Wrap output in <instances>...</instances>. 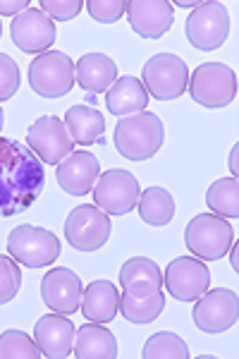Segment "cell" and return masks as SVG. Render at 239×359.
<instances>
[{
    "mask_svg": "<svg viewBox=\"0 0 239 359\" xmlns=\"http://www.w3.org/2000/svg\"><path fill=\"white\" fill-rule=\"evenodd\" d=\"M46 172L39 156L15 139L0 137V216L27 211L43 192Z\"/></svg>",
    "mask_w": 239,
    "mask_h": 359,
    "instance_id": "cell-1",
    "label": "cell"
},
{
    "mask_svg": "<svg viewBox=\"0 0 239 359\" xmlns=\"http://www.w3.org/2000/svg\"><path fill=\"white\" fill-rule=\"evenodd\" d=\"M163 139H165V127L161 118L149 111L127 115L115 125V149L122 158L127 161H149L161 151Z\"/></svg>",
    "mask_w": 239,
    "mask_h": 359,
    "instance_id": "cell-2",
    "label": "cell"
},
{
    "mask_svg": "<svg viewBox=\"0 0 239 359\" xmlns=\"http://www.w3.org/2000/svg\"><path fill=\"white\" fill-rule=\"evenodd\" d=\"M184 245L191 257L201 262H218L227 257L230 247L235 245V230L227 218L215 213H199L184 228Z\"/></svg>",
    "mask_w": 239,
    "mask_h": 359,
    "instance_id": "cell-3",
    "label": "cell"
},
{
    "mask_svg": "<svg viewBox=\"0 0 239 359\" xmlns=\"http://www.w3.org/2000/svg\"><path fill=\"white\" fill-rule=\"evenodd\" d=\"M186 89L203 108H225L237 96V74L225 62H203L191 72Z\"/></svg>",
    "mask_w": 239,
    "mask_h": 359,
    "instance_id": "cell-4",
    "label": "cell"
},
{
    "mask_svg": "<svg viewBox=\"0 0 239 359\" xmlns=\"http://www.w3.org/2000/svg\"><path fill=\"white\" fill-rule=\"evenodd\" d=\"M60 240L50 230L36 225H20L8 237V254L27 269H43L60 257Z\"/></svg>",
    "mask_w": 239,
    "mask_h": 359,
    "instance_id": "cell-5",
    "label": "cell"
},
{
    "mask_svg": "<svg viewBox=\"0 0 239 359\" xmlns=\"http://www.w3.org/2000/svg\"><path fill=\"white\" fill-rule=\"evenodd\" d=\"M74 82L77 77H74L72 57L60 50H46L29 65V84L43 98H60L69 94Z\"/></svg>",
    "mask_w": 239,
    "mask_h": 359,
    "instance_id": "cell-6",
    "label": "cell"
},
{
    "mask_svg": "<svg viewBox=\"0 0 239 359\" xmlns=\"http://www.w3.org/2000/svg\"><path fill=\"white\" fill-rule=\"evenodd\" d=\"M142 84L156 101H172L186 91L189 84V67L182 57L172 53H158L144 65Z\"/></svg>",
    "mask_w": 239,
    "mask_h": 359,
    "instance_id": "cell-7",
    "label": "cell"
},
{
    "mask_svg": "<svg viewBox=\"0 0 239 359\" xmlns=\"http://www.w3.org/2000/svg\"><path fill=\"white\" fill-rule=\"evenodd\" d=\"M113 223L106 211L96 204H81L72 208L65 221V237L77 252H96L108 242Z\"/></svg>",
    "mask_w": 239,
    "mask_h": 359,
    "instance_id": "cell-8",
    "label": "cell"
},
{
    "mask_svg": "<svg viewBox=\"0 0 239 359\" xmlns=\"http://www.w3.org/2000/svg\"><path fill=\"white\" fill-rule=\"evenodd\" d=\"M194 326L201 333L215 335L230 331L239 318V297L237 292L227 290V287H215V290H206L199 299H194Z\"/></svg>",
    "mask_w": 239,
    "mask_h": 359,
    "instance_id": "cell-9",
    "label": "cell"
},
{
    "mask_svg": "<svg viewBox=\"0 0 239 359\" xmlns=\"http://www.w3.org/2000/svg\"><path fill=\"white\" fill-rule=\"evenodd\" d=\"M91 192L101 211H106L108 216H125L134 211L142 189H139V180L130 170H108L98 175Z\"/></svg>",
    "mask_w": 239,
    "mask_h": 359,
    "instance_id": "cell-10",
    "label": "cell"
},
{
    "mask_svg": "<svg viewBox=\"0 0 239 359\" xmlns=\"http://www.w3.org/2000/svg\"><path fill=\"white\" fill-rule=\"evenodd\" d=\"M189 43L199 50H215L230 36V13L223 3H201L184 27Z\"/></svg>",
    "mask_w": 239,
    "mask_h": 359,
    "instance_id": "cell-11",
    "label": "cell"
},
{
    "mask_svg": "<svg viewBox=\"0 0 239 359\" xmlns=\"http://www.w3.org/2000/svg\"><path fill=\"white\" fill-rule=\"evenodd\" d=\"M27 144L39 156L41 163L48 165H57L60 161H65L74 149L72 137L57 115H43L29 127Z\"/></svg>",
    "mask_w": 239,
    "mask_h": 359,
    "instance_id": "cell-12",
    "label": "cell"
},
{
    "mask_svg": "<svg viewBox=\"0 0 239 359\" xmlns=\"http://www.w3.org/2000/svg\"><path fill=\"white\" fill-rule=\"evenodd\" d=\"M163 285L179 302H194L211 287V271L196 257H177L163 273Z\"/></svg>",
    "mask_w": 239,
    "mask_h": 359,
    "instance_id": "cell-13",
    "label": "cell"
},
{
    "mask_svg": "<svg viewBox=\"0 0 239 359\" xmlns=\"http://www.w3.org/2000/svg\"><path fill=\"white\" fill-rule=\"evenodd\" d=\"M81 280L69 269H53L41 280V297L43 304L55 314H77L81 306Z\"/></svg>",
    "mask_w": 239,
    "mask_h": 359,
    "instance_id": "cell-14",
    "label": "cell"
},
{
    "mask_svg": "<svg viewBox=\"0 0 239 359\" xmlns=\"http://www.w3.org/2000/svg\"><path fill=\"white\" fill-rule=\"evenodd\" d=\"M10 29H13V41L17 48L25 50V53H36V55L46 53L55 43V34H57L53 20L46 17L36 8H29L22 15H17Z\"/></svg>",
    "mask_w": 239,
    "mask_h": 359,
    "instance_id": "cell-15",
    "label": "cell"
},
{
    "mask_svg": "<svg viewBox=\"0 0 239 359\" xmlns=\"http://www.w3.org/2000/svg\"><path fill=\"white\" fill-rule=\"evenodd\" d=\"M98 175H101V165L96 156L89 151H72L65 161L57 163L55 180L67 194L86 196L96 184Z\"/></svg>",
    "mask_w": 239,
    "mask_h": 359,
    "instance_id": "cell-16",
    "label": "cell"
},
{
    "mask_svg": "<svg viewBox=\"0 0 239 359\" xmlns=\"http://www.w3.org/2000/svg\"><path fill=\"white\" fill-rule=\"evenodd\" d=\"M74 323L65 314H46L34 326V340L46 357L65 359L74 347Z\"/></svg>",
    "mask_w": 239,
    "mask_h": 359,
    "instance_id": "cell-17",
    "label": "cell"
},
{
    "mask_svg": "<svg viewBox=\"0 0 239 359\" xmlns=\"http://www.w3.org/2000/svg\"><path fill=\"white\" fill-rule=\"evenodd\" d=\"M130 27L144 39H161L170 32L175 15L168 0H132L127 3Z\"/></svg>",
    "mask_w": 239,
    "mask_h": 359,
    "instance_id": "cell-18",
    "label": "cell"
},
{
    "mask_svg": "<svg viewBox=\"0 0 239 359\" xmlns=\"http://www.w3.org/2000/svg\"><path fill=\"white\" fill-rule=\"evenodd\" d=\"M120 294V314L132 323H151L156 321L163 309H165V294L161 287L149 285V283H137V285L122 287Z\"/></svg>",
    "mask_w": 239,
    "mask_h": 359,
    "instance_id": "cell-19",
    "label": "cell"
},
{
    "mask_svg": "<svg viewBox=\"0 0 239 359\" xmlns=\"http://www.w3.org/2000/svg\"><path fill=\"white\" fill-rule=\"evenodd\" d=\"M77 84L89 94H103L118 79V65L106 53H86L74 62Z\"/></svg>",
    "mask_w": 239,
    "mask_h": 359,
    "instance_id": "cell-20",
    "label": "cell"
},
{
    "mask_svg": "<svg viewBox=\"0 0 239 359\" xmlns=\"http://www.w3.org/2000/svg\"><path fill=\"white\" fill-rule=\"evenodd\" d=\"M81 314L93 323H110L120 314V292L110 280H93L81 294Z\"/></svg>",
    "mask_w": 239,
    "mask_h": 359,
    "instance_id": "cell-21",
    "label": "cell"
},
{
    "mask_svg": "<svg viewBox=\"0 0 239 359\" xmlns=\"http://www.w3.org/2000/svg\"><path fill=\"white\" fill-rule=\"evenodd\" d=\"M72 355L77 359H115L118 357V340L101 323L89 321L74 333Z\"/></svg>",
    "mask_w": 239,
    "mask_h": 359,
    "instance_id": "cell-22",
    "label": "cell"
},
{
    "mask_svg": "<svg viewBox=\"0 0 239 359\" xmlns=\"http://www.w3.org/2000/svg\"><path fill=\"white\" fill-rule=\"evenodd\" d=\"M106 106L118 118L144 113L149 106V91L137 77H118L106 91Z\"/></svg>",
    "mask_w": 239,
    "mask_h": 359,
    "instance_id": "cell-23",
    "label": "cell"
},
{
    "mask_svg": "<svg viewBox=\"0 0 239 359\" xmlns=\"http://www.w3.org/2000/svg\"><path fill=\"white\" fill-rule=\"evenodd\" d=\"M65 127L72 137V142L81 144V147H89V144L101 142L103 132H106V118L91 106L77 103L65 113Z\"/></svg>",
    "mask_w": 239,
    "mask_h": 359,
    "instance_id": "cell-24",
    "label": "cell"
},
{
    "mask_svg": "<svg viewBox=\"0 0 239 359\" xmlns=\"http://www.w3.org/2000/svg\"><path fill=\"white\" fill-rule=\"evenodd\" d=\"M137 208H139V216H142L144 223L149 225H168L175 218V199L168 189L163 187H149L139 194V201H137Z\"/></svg>",
    "mask_w": 239,
    "mask_h": 359,
    "instance_id": "cell-25",
    "label": "cell"
},
{
    "mask_svg": "<svg viewBox=\"0 0 239 359\" xmlns=\"http://www.w3.org/2000/svg\"><path fill=\"white\" fill-rule=\"evenodd\" d=\"M206 204L211 213L220 218H239V182L237 177L215 180L206 192Z\"/></svg>",
    "mask_w": 239,
    "mask_h": 359,
    "instance_id": "cell-26",
    "label": "cell"
},
{
    "mask_svg": "<svg viewBox=\"0 0 239 359\" xmlns=\"http://www.w3.org/2000/svg\"><path fill=\"white\" fill-rule=\"evenodd\" d=\"M144 359H189V347L179 335L170 331L153 333L144 345Z\"/></svg>",
    "mask_w": 239,
    "mask_h": 359,
    "instance_id": "cell-27",
    "label": "cell"
},
{
    "mask_svg": "<svg viewBox=\"0 0 239 359\" xmlns=\"http://www.w3.org/2000/svg\"><path fill=\"white\" fill-rule=\"evenodd\" d=\"M137 283H149V285L163 287V273H161L158 264L151 262L146 257L127 259L120 269V285L130 287V285H137Z\"/></svg>",
    "mask_w": 239,
    "mask_h": 359,
    "instance_id": "cell-28",
    "label": "cell"
},
{
    "mask_svg": "<svg viewBox=\"0 0 239 359\" xmlns=\"http://www.w3.org/2000/svg\"><path fill=\"white\" fill-rule=\"evenodd\" d=\"M43 352L36 345V340L29 338L25 331L8 328L0 333V359H39Z\"/></svg>",
    "mask_w": 239,
    "mask_h": 359,
    "instance_id": "cell-29",
    "label": "cell"
},
{
    "mask_svg": "<svg viewBox=\"0 0 239 359\" xmlns=\"http://www.w3.org/2000/svg\"><path fill=\"white\" fill-rule=\"evenodd\" d=\"M22 287V271L13 257L0 254V304H8L17 297Z\"/></svg>",
    "mask_w": 239,
    "mask_h": 359,
    "instance_id": "cell-30",
    "label": "cell"
},
{
    "mask_svg": "<svg viewBox=\"0 0 239 359\" xmlns=\"http://www.w3.org/2000/svg\"><path fill=\"white\" fill-rule=\"evenodd\" d=\"M20 84H22L20 65L10 55L0 53V103L10 101L17 94Z\"/></svg>",
    "mask_w": 239,
    "mask_h": 359,
    "instance_id": "cell-31",
    "label": "cell"
},
{
    "mask_svg": "<svg viewBox=\"0 0 239 359\" xmlns=\"http://www.w3.org/2000/svg\"><path fill=\"white\" fill-rule=\"evenodd\" d=\"M84 8L89 10V15L96 22L113 25L127 13V0H89V3H84Z\"/></svg>",
    "mask_w": 239,
    "mask_h": 359,
    "instance_id": "cell-32",
    "label": "cell"
},
{
    "mask_svg": "<svg viewBox=\"0 0 239 359\" xmlns=\"http://www.w3.org/2000/svg\"><path fill=\"white\" fill-rule=\"evenodd\" d=\"M84 8L81 0H41V13L46 17H53L57 22H67L77 17Z\"/></svg>",
    "mask_w": 239,
    "mask_h": 359,
    "instance_id": "cell-33",
    "label": "cell"
},
{
    "mask_svg": "<svg viewBox=\"0 0 239 359\" xmlns=\"http://www.w3.org/2000/svg\"><path fill=\"white\" fill-rule=\"evenodd\" d=\"M25 10H29V0H0V17L22 15Z\"/></svg>",
    "mask_w": 239,
    "mask_h": 359,
    "instance_id": "cell-34",
    "label": "cell"
},
{
    "mask_svg": "<svg viewBox=\"0 0 239 359\" xmlns=\"http://www.w3.org/2000/svg\"><path fill=\"white\" fill-rule=\"evenodd\" d=\"M237 158H239V147L235 144L230 151V168H232V177H237Z\"/></svg>",
    "mask_w": 239,
    "mask_h": 359,
    "instance_id": "cell-35",
    "label": "cell"
},
{
    "mask_svg": "<svg viewBox=\"0 0 239 359\" xmlns=\"http://www.w3.org/2000/svg\"><path fill=\"white\" fill-rule=\"evenodd\" d=\"M230 252H232V257H230V259H232V269L237 271V269H239V262H237V245H232V247H230Z\"/></svg>",
    "mask_w": 239,
    "mask_h": 359,
    "instance_id": "cell-36",
    "label": "cell"
},
{
    "mask_svg": "<svg viewBox=\"0 0 239 359\" xmlns=\"http://www.w3.org/2000/svg\"><path fill=\"white\" fill-rule=\"evenodd\" d=\"M175 5H177V8H199L201 3H184V0H177Z\"/></svg>",
    "mask_w": 239,
    "mask_h": 359,
    "instance_id": "cell-37",
    "label": "cell"
},
{
    "mask_svg": "<svg viewBox=\"0 0 239 359\" xmlns=\"http://www.w3.org/2000/svg\"><path fill=\"white\" fill-rule=\"evenodd\" d=\"M3 125H5V113H3V108H0V130H3Z\"/></svg>",
    "mask_w": 239,
    "mask_h": 359,
    "instance_id": "cell-38",
    "label": "cell"
},
{
    "mask_svg": "<svg viewBox=\"0 0 239 359\" xmlns=\"http://www.w3.org/2000/svg\"><path fill=\"white\" fill-rule=\"evenodd\" d=\"M0 39H3V25H0Z\"/></svg>",
    "mask_w": 239,
    "mask_h": 359,
    "instance_id": "cell-39",
    "label": "cell"
}]
</instances>
